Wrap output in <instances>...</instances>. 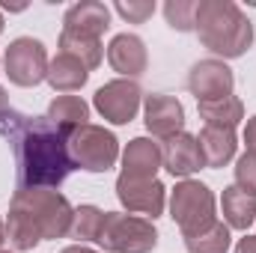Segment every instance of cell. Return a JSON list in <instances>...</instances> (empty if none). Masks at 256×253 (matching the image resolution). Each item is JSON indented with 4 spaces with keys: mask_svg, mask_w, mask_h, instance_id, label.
<instances>
[{
    "mask_svg": "<svg viewBox=\"0 0 256 253\" xmlns=\"http://www.w3.org/2000/svg\"><path fill=\"white\" fill-rule=\"evenodd\" d=\"M74 208L63 194L51 188L15 190L6 220V238L15 250H33L42 238H63L72 232Z\"/></svg>",
    "mask_w": 256,
    "mask_h": 253,
    "instance_id": "1",
    "label": "cell"
},
{
    "mask_svg": "<svg viewBox=\"0 0 256 253\" xmlns=\"http://www.w3.org/2000/svg\"><path fill=\"white\" fill-rule=\"evenodd\" d=\"M74 170L66 134L45 120L27 122L21 134V182L24 188H57Z\"/></svg>",
    "mask_w": 256,
    "mask_h": 253,
    "instance_id": "2",
    "label": "cell"
},
{
    "mask_svg": "<svg viewBox=\"0 0 256 253\" xmlns=\"http://www.w3.org/2000/svg\"><path fill=\"white\" fill-rule=\"evenodd\" d=\"M194 30L200 42L224 60L242 57L254 42V24L232 0H200Z\"/></svg>",
    "mask_w": 256,
    "mask_h": 253,
    "instance_id": "3",
    "label": "cell"
},
{
    "mask_svg": "<svg viewBox=\"0 0 256 253\" xmlns=\"http://www.w3.org/2000/svg\"><path fill=\"white\" fill-rule=\"evenodd\" d=\"M98 244L108 253H149L158 244V230L149 218L126 212H108Z\"/></svg>",
    "mask_w": 256,
    "mask_h": 253,
    "instance_id": "4",
    "label": "cell"
},
{
    "mask_svg": "<svg viewBox=\"0 0 256 253\" xmlns=\"http://www.w3.org/2000/svg\"><path fill=\"white\" fill-rule=\"evenodd\" d=\"M68 158L74 167L90 170V173H104L116 164L120 158V140L102 126H80L66 137Z\"/></svg>",
    "mask_w": 256,
    "mask_h": 253,
    "instance_id": "5",
    "label": "cell"
},
{
    "mask_svg": "<svg viewBox=\"0 0 256 253\" xmlns=\"http://www.w3.org/2000/svg\"><path fill=\"white\" fill-rule=\"evenodd\" d=\"M170 218L179 224L182 236H196L208 230L214 218V194L196 179H182L170 196Z\"/></svg>",
    "mask_w": 256,
    "mask_h": 253,
    "instance_id": "6",
    "label": "cell"
},
{
    "mask_svg": "<svg viewBox=\"0 0 256 253\" xmlns=\"http://www.w3.org/2000/svg\"><path fill=\"white\" fill-rule=\"evenodd\" d=\"M48 51L33 36H18L3 57V68L15 86H36L48 78Z\"/></svg>",
    "mask_w": 256,
    "mask_h": 253,
    "instance_id": "7",
    "label": "cell"
},
{
    "mask_svg": "<svg viewBox=\"0 0 256 253\" xmlns=\"http://www.w3.org/2000/svg\"><path fill=\"white\" fill-rule=\"evenodd\" d=\"M140 102H143V90H140L134 80H126V78L98 86L96 96H92L96 110H98L108 122H114V126H128V122L137 116Z\"/></svg>",
    "mask_w": 256,
    "mask_h": 253,
    "instance_id": "8",
    "label": "cell"
},
{
    "mask_svg": "<svg viewBox=\"0 0 256 253\" xmlns=\"http://www.w3.org/2000/svg\"><path fill=\"white\" fill-rule=\"evenodd\" d=\"M232 86H236L232 68L224 63V60H200V63L191 66L188 90L196 96V104L200 102L226 98V96H232Z\"/></svg>",
    "mask_w": 256,
    "mask_h": 253,
    "instance_id": "9",
    "label": "cell"
},
{
    "mask_svg": "<svg viewBox=\"0 0 256 253\" xmlns=\"http://www.w3.org/2000/svg\"><path fill=\"white\" fill-rule=\"evenodd\" d=\"M164 194H167V188L158 179H131V176H122V173L116 179L120 202L126 206L128 212L149 214L152 220L164 212Z\"/></svg>",
    "mask_w": 256,
    "mask_h": 253,
    "instance_id": "10",
    "label": "cell"
},
{
    "mask_svg": "<svg viewBox=\"0 0 256 253\" xmlns=\"http://www.w3.org/2000/svg\"><path fill=\"white\" fill-rule=\"evenodd\" d=\"M143 122L146 128L161 137V140H170L176 134H182L185 128V108L179 98L173 96H146V104H143Z\"/></svg>",
    "mask_w": 256,
    "mask_h": 253,
    "instance_id": "11",
    "label": "cell"
},
{
    "mask_svg": "<svg viewBox=\"0 0 256 253\" xmlns=\"http://www.w3.org/2000/svg\"><path fill=\"white\" fill-rule=\"evenodd\" d=\"M161 158H164V170L170 176H179V179H191L194 173H200L206 167L202 152H200V140L194 134H188V131L164 140Z\"/></svg>",
    "mask_w": 256,
    "mask_h": 253,
    "instance_id": "12",
    "label": "cell"
},
{
    "mask_svg": "<svg viewBox=\"0 0 256 253\" xmlns=\"http://www.w3.org/2000/svg\"><path fill=\"white\" fill-rule=\"evenodd\" d=\"M108 63H110L114 72H120L126 80L143 74L146 66H149V54H146L143 39L134 36V33H120V36H114L110 45H108Z\"/></svg>",
    "mask_w": 256,
    "mask_h": 253,
    "instance_id": "13",
    "label": "cell"
},
{
    "mask_svg": "<svg viewBox=\"0 0 256 253\" xmlns=\"http://www.w3.org/2000/svg\"><path fill=\"white\" fill-rule=\"evenodd\" d=\"M164 167L161 146L149 137H134L122 152V176L131 179H155V173Z\"/></svg>",
    "mask_w": 256,
    "mask_h": 253,
    "instance_id": "14",
    "label": "cell"
},
{
    "mask_svg": "<svg viewBox=\"0 0 256 253\" xmlns=\"http://www.w3.org/2000/svg\"><path fill=\"white\" fill-rule=\"evenodd\" d=\"M110 27V9L98 0H84V3H74L63 18V30L72 33H84V36H92V39H102V33Z\"/></svg>",
    "mask_w": 256,
    "mask_h": 253,
    "instance_id": "15",
    "label": "cell"
},
{
    "mask_svg": "<svg viewBox=\"0 0 256 253\" xmlns=\"http://www.w3.org/2000/svg\"><path fill=\"white\" fill-rule=\"evenodd\" d=\"M200 152L206 167H226L236 158L238 140H236V128H218V126H206L200 131Z\"/></svg>",
    "mask_w": 256,
    "mask_h": 253,
    "instance_id": "16",
    "label": "cell"
},
{
    "mask_svg": "<svg viewBox=\"0 0 256 253\" xmlns=\"http://www.w3.org/2000/svg\"><path fill=\"white\" fill-rule=\"evenodd\" d=\"M220 206H224V220L230 230H244L256 220V194L238 188V185H230L224 188L220 196Z\"/></svg>",
    "mask_w": 256,
    "mask_h": 253,
    "instance_id": "17",
    "label": "cell"
},
{
    "mask_svg": "<svg viewBox=\"0 0 256 253\" xmlns=\"http://www.w3.org/2000/svg\"><path fill=\"white\" fill-rule=\"evenodd\" d=\"M90 120V104L78 96H57L51 104H48V122L57 126L66 137L74 131V128L86 126Z\"/></svg>",
    "mask_w": 256,
    "mask_h": 253,
    "instance_id": "18",
    "label": "cell"
},
{
    "mask_svg": "<svg viewBox=\"0 0 256 253\" xmlns=\"http://www.w3.org/2000/svg\"><path fill=\"white\" fill-rule=\"evenodd\" d=\"M86 78H90V72L78 63L74 57L57 54V57L48 63V78H45V80H48L54 90H60V92H72V90H80V86L86 84Z\"/></svg>",
    "mask_w": 256,
    "mask_h": 253,
    "instance_id": "19",
    "label": "cell"
},
{
    "mask_svg": "<svg viewBox=\"0 0 256 253\" xmlns=\"http://www.w3.org/2000/svg\"><path fill=\"white\" fill-rule=\"evenodd\" d=\"M196 110H200V120L206 126H218V128H236L244 120V104L236 96H226V98H218V102H200Z\"/></svg>",
    "mask_w": 256,
    "mask_h": 253,
    "instance_id": "20",
    "label": "cell"
},
{
    "mask_svg": "<svg viewBox=\"0 0 256 253\" xmlns=\"http://www.w3.org/2000/svg\"><path fill=\"white\" fill-rule=\"evenodd\" d=\"M60 54L74 57L78 63L90 72V68H96V66L102 63V39H92V36H84V33L63 30V33H60Z\"/></svg>",
    "mask_w": 256,
    "mask_h": 253,
    "instance_id": "21",
    "label": "cell"
},
{
    "mask_svg": "<svg viewBox=\"0 0 256 253\" xmlns=\"http://www.w3.org/2000/svg\"><path fill=\"white\" fill-rule=\"evenodd\" d=\"M230 226L214 220L208 230L196 232V236H185V248L188 253H226L230 250Z\"/></svg>",
    "mask_w": 256,
    "mask_h": 253,
    "instance_id": "22",
    "label": "cell"
},
{
    "mask_svg": "<svg viewBox=\"0 0 256 253\" xmlns=\"http://www.w3.org/2000/svg\"><path fill=\"white\" fill-rule=\"evenodd\" d=\"M104 214L98 206H80L74 208V220H72V238L78 242H98L102 236V226H104Z\"/></svg>",
    "mask_w": 256,
    "mask_h": 253,
    "instance_id": "23",
    "label": "cell"
},
{
    "mask_svg": "<svg viewBox=\"0 0 256 253\" xmlns=\"http://www.w3.org/2000/svg\"><path fill=\"white\" fill-rule=\"evenodd\" d=\"M164 15H167V24L173 30H194V21H196V0H167L164 3Z\"/></svg>",
    "mask_w": 256,
    "mask_h": 253,
    "instance_id": "24",
    "label": "cell"
},
{
    "mask_svg": "<svg viewBox=\"0 0 256 253\" xmlns=\"http://www.w3.org/2000/svg\"><path fill=\"white\" fill-rule=\"evenodd\" d=\"M116 12L126 18L128 24H143L146 18H152V12H155V3L152 0H120L116 3Z\"/></svg>",
    "mask_w": 256,
    "mask_h": 253,
    "instance_id": "25",
    "label": "cell"
},
{
    "mask_svg": "<svg viewBox=\"0 0 256 253\" xmlns=\"http://www.w3.org/2000/svg\"><path fill=\"white\" fill-rule=\"evenodd\" d=\"M236 185L256 194V152H244L236 161Z\"/></svg>",
    "mask_w": 256,
    "mask_h": 253,
    "instance_id": "26",
    "label": "cell"
},
{
    "mask_svg": "<svg viewBox=\"0 0 256 253\" xmlns=\"http://www.w3.org/2000/svg\"><path fill=\"white\" fill-rule=\"evenodd\" d=\"M244 143H248V152H256V116L248 120V128H244Z\"/></svg>",
    "mask_w": 256,
    "mask_h": 253,
    "instance_id": "27",
    "label": "cell"
},
{
    "mask_svg": "<svg viewBox=\"0 0 256 253\" xmlns=\"http://www.w3.org/2000/svg\"><path fill=\"white\" fill-rule=\"evenodd\" d=\"M236 253H256V236H244L236 244Z\"/></svg>",
    "mask_w": 256,
    "mask_h": 253,
    "instance_id": "28",
    "label": "cell"
},
{
    "mask_svg": "<svg viewBox=\"0 0 256 253\" xmlns=\"http://www.w3.org/2000/svg\"><path fill=\"white\" fill-rule=\"evenodd\" d=\"M9 114V96H6V90L0 86V120Z\"/></svg>",
    "mask_w": 256,
    "mask_h": 253,
    "instance_id": "29",
    "label": "cell"
},
{
    "mask_svg": "<svg viewBox=\"0 0 256 253\" xmlns=\"http://www.w3.org/2000/svg\"><path fill=\"white\" fill-rule=\"evenodd\" d=\"M60 253H98V250H92V248H84V244H72V248H66V250Z\"/></svg>",
    "mask_w": 256,
    "mask_h": 253,
    "instance_id": "30",
    "label": "cell"
},
{
    "mask_svg": "<svg viewBox=\"0 0 256 253\" xmlns=\"http://www.w3.org/2000/svg\"><path fill=\"white\" fill-rule=\"evenodd\" d=\"M3 238H6V224L0 220V244H3Z\"/></svg>",
    "mask_w": 256,
    "mask_h": 253,
    "instance_id": "31",
    "label": "cell"
},
{
    "mask_svg": "<svg viewBox=\"0 0 256 253\" xmlns=\"http://www.w3.org/2000/svg\"><path fill=\"white\" fill-rule=\"evenodd\" d=\"M0 33H3V15H0Z\"/></svg>",
    "mask_w": 256,
    "mask_h": 253,
    "instance_id": "32",
    "label": "cell"
},
{
    "mask_svg": "<svg viewBox=\"0 0 256 253\" xmlns=\"http://www.w3.org/2000/svg\"><path fill=\"white\" fill-rule=\"evenodd\" d=\"M0 253H9V250H0Z\"/></svg>",
    "mask_w": 256,
    "mask_h": 253,
    "instance_id": "33",
    "label": "cell"
}]
</instances>
